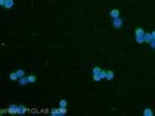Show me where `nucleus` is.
Returning a JSON list of instances; mask_svg holds the SVG:
<instances>
[{
    "label": "nucleus",
    "instance_id": "f257e3e1",
    "mask_svg": "<svg viewBox=\"0 0 155 116\" xmlns=\"http://www.w3.org/2000/svg\"><path fill=\"white\" fill-rule=\"evenodd\" d=\"M123 26V20L120 17H117V19H113V27L114 29H120Z\"/></svg>",
    "mask_w": 155,
    "mask_h": 116
},
{
    "label": "nucleus",
    "instance_id": "4be33fe9",
    "mask_svg": "<svg viewBox=\"0 0 155 116\" xmlns=\"http://www.w3.org/2000/svg\"><path fill=\"white\" fill-rule=\"evenodd\" d=\"M150 46H151V48H155V40H153L150 42Z\"/></svg>",
    "mask_w": 155,
    "mask_h": 116
},
{
    "label": "nucleus",
    "instance_id": "4468645a",
    "mask_svg": "<svg viewBox=\"0 0 155 116\" xmlns=\"http://www.w3.org/2000/svg\"><path fill=\"white\" fill-rule=\"evenodd\" d=\"M27 79H29V83H35L36 82V75H29Z\"/></svg>",
    "mask_w": 155,
    "mask_h": 116
},
{
    "label": "nucleus",
    "instance_id": "f3484780",
    "mask_svg": "<svg viewBox=\"0 0 155 116\" xmlns=\"http://www.w3.org/2000/svg\"><path fill=\"white\" fill-rule=\"evenodd\" d=\"M99 75H101V78L102 79H106V77H107V70H101V73H99Z\"/></svg>",
    "mask_w": 155,
    "mask_h": 116
},
{
    "label": "nucleus",
    "instance_id": "1a4fd4ad",
    "mask_svg": "<svg viewBox=\"0 0 155 116\" xmlns=\"http://www.w3.org/2000/svg\"><path fill=\"white\" fill-rule=\"evenodd\" d=\"M113 78H114V73H113L112 70H108V72H107V77H106V79H107V80H112Z\"/></svg>",
    "mask_w": 155,
    "mask_h": 116
},
{
    "label": "nucleus",
    "instance_id": "6e6552de",
    "mask_svg": "<svg viewBox=\"0 0 155 116\" xmlns=\"http://www.w3.org/2000/svg\"><path fill=\"white\" fill-rule=\"evenodd\" d=\"M144 35H145V32H144V30L140 29V27H138L135 30V36H144Z\"/></svg>",
    "mask_w": 155,
    "mask_h": 116
},
{
    "label": "nucleus",
    "instance_id": "dca6fc26",
    "mask_svg": "<svg viewBox=\"0 0 155 116\" xmlns=\"http://www.w3.org/2000/svg\"><path fill=\"white\" fill-rule=\"evenodd\" d=\"M101 68H99V67H94V68H93L92 69V72H93V74H99V73H101Z\"/></svg>",
    "mask_w": 155,
    "mask_h": 116
},
{
    "label": "nucleus",
    "instance_id": "f8f14e48",
    "mask_svg": "<svg viewBox=\"0 0 155 116\" xmlns=\"http://www.w3.org/2000/svg\"><path fill=\"white\" fill-rule=\"evenodd\" d=\"M135 40L138 43H144L145 40H144V36H135Z\"/></svg>",
    "mask_w": 155,
    "mask_h": 116
},
{
    "label": "nucleus",
    "instance_id": "20e7f679",
    "mask_svg": "<svg viewBox=\"0 0 155 116\" xmlns=\"http://www.w3.org/2000/svg\"><path fill=\"white\" fill-rule=\"evenodd\" d=\"M26 111H27V107H26V106H23V105H19V106H18V114L23 115V114H25Z\"/></svg>",
    "mask_w": 155,
    "mask_h": 116
},
{
    "label": "nucleus",
    "instance_id": "5701e85b",
    "mask_svg": "<svg viewBox=\"0 0 155 116\" xmlns=\"http://www.w3.org/2000/svg\"><path fill=\"white\" fill-rule=\"evenodd\" d=\"M151 36H153V38L155 40V31H153V32H151Z\"/></svg>",
    "mask_w": 155,
    "mask_h": 116
},
{
    "label": "nucleus",
    "instance_id": "aec40b11",
    "mask_svg": "<svg viewBox=\"0 0 155 116\" xmlns=\"http://www.w3.org/2000/svg\"><path fill=\"white\" fill-rule=\"evenodd\" d=\"M101 79L102 78H101V75H99V74H93V80H94V82H99Z\"/></svg>",
    "mask_w": 155,
    "mask_h": 116
},
{
    "label": "nucleus",
    "instance_id": "9d476101",
    "mask_svg": "<svg viewBox=\"0 0 155 116\" xmlns=\"http://www.w3.org/2000/svg\"><path fill=\"white\" fill-rule=\"evenodd\" d=\"M19 82H20V84H21V85H26L27 83H29V79L25 78V77H23V78H20V79H19Z\"/></svg>",
    "mask_w": 155,
    "mask_h": 116
},
{
    "label": "nucleus",
    "instance_id": "6ab92c4d",
    "mask_svg": "<svg viewBox=\"0 0 155 116\" xmlns=\"http://www.w3.org/2000/svg\"><path fill=\"white\" fill-rule=\"evenodd\" d=\"M60 106L66 107V106H67V101H66L65 99H62V100H60Z\"/></svg>",
    "mask_w": 155,
    "mask_h": 116
},
{
    "label": "nucleus",
    "instance_id": "0eeeda50",
    "mask_svg": "<svg viewBox=\"0 0 155 116\" xmlns=\"http://www.w3.org/2000/svg\"><path fill=\"white\" fill-rule=\"evenodd\" d=\"M14 6V0H6V3H5V6L6 9H11Z\"/></svg>",
    "mask_w": 155,
    "mask_h": 116
},
{
    "label": "nucleus",
    "instance_id": "7ed1b4c3",
    "mask_svg": "<svg viewBox=\"0 0 155 116\" xmlns=\"http://www.w3.org/2000/svg\"><path fill=\"white\" fill-rule=\"evenodd\" d=\"M18 106H19V105H10L8 111L10 114H18Z\"/></svg>",
    "mask_w": 155,
    "mask_h": 116
},
{
    "label": "nucleus",
    "instance_id": "2eb2a0df",
    "mask_svg": "<svg viewBox=\"0 0 155 116\" xmlns=\"http://www.w3.org/2000/svg\"><path fill=\"white\" fill-rule=\"evenodd\" d=\"M51 115L58 116V115H60V110H58V109H52V110H51Z\"/></svg>",
    "mask_w": 155,
    "mask_h": 116
},
{
    "label": "nucleus",
    "instance_id": "f03ea898",
    "mask_svg": "<svg viewBox=\"0 0 155 116\" xmlns=\"http://www.w3.org/2000/svg\"><path fill=\"white\" fill-rule=\"evenodd\" d=\"M109 15L112 16L113 19H117V17H119V10H118V9H113V10H110Z\"/></svg>",
    "mask_w": 155,
    "mask_h": 116
},
{
    "label": "nucleus",
    "instance_id": "9b49d317",
    "mask_svg": "<svg viewBox=\"0 0 155 116\" xmlns=\"http://www.w3.org/2000/svg\"><path fill=\"white\" fill-rule=\"evenodd\" d=\"M9 78L11 79V80H19V75L16 74V73H10Z\"/></svg>",
    "mask_w": 155,
    "mask_h": 116
},
{
    "label": "nucleus",
    "instance_id": "423d86ee",
    "mask_svg": "<svg viewBox=\"0 0 155 116\" xmlns=\"http://www.w3.org/2000/svg\"><path fill=\"white\" fill-rule=\"evenodd\" d=\"M144 116H153V110L150 109V107H146V109H144Z\"/></svg>",
    "mask_w": 155,
    "mask_h": 116
},
{
    "label": "nucleus",
    "instance_id": "a211bd4d",
    "mask_svg": "<svg viewBox=\"0 0 155 116\" xmlns=\"http://www.w3.org/2000/svg\"><path fill=\"white\" fill-rule=\"evenodd\" d=\"M60 115H65L66 112H67V109H66V107H62V106H60Z\"/></svg>",
    "mask_w": 155,
    "mask_h": 116
},
{
    "label": "nucleus",
    "instance_id": "412c9836",
    "mask_svg": "<svg viewBox=\"0 0 155 116\" xmlns=\"http://www.w3.org/2000/svg\"><path fill=\"white\" fill-rule=\"evenodd\" d=\"M5 3H6V0H0V5L1 6H5Z\"/></svg>",
    "mask_w": 155,
    "mask_h": 116
},
{
    "label": "nucleus",
    "instance_id": "39448f33",
    "mask_svg": "<svg viewBox=\"0 0 155 116\" xmlns=\"http://www.w3.org/2000/svg\"><path fill=\"white\" fill-rule=\"evenodd\" d=\"M144 40H145V42H148V43H150L154 38H153V36H151V34H145L144 35Z\"/></svg>",
    "mask_w": 155,
    "mask_h": 116
},
{
    "label": "nucleus",
    "instance_id": "ddd939ff",
    "mask_svg": "<svg viewBox=\"0 0 155 116\" xmlns=\"http://www.w3.org/2000/svg\"><path fill=\"white\" fill-rule=\"evenodd\" d=\"M16 74L19 75V79H20V78H23V77L25 75V72L23 69H18V70H16Z\"/></svg>",
    "mask_w": 155,
    "mask_h": 116
},
{
    "label": "nucleus",
    "instance_id": "b1692460",
    "mask_svg": "<svg viewBox=\"0 0 155 116\" xmlns=\"http://www.w3.org/2000/svg\"><path fill=\"white\" fill-rule=\"evenodd\" d=\"M154 49H155V48H154Z\"/></svg>",
    "mask_w": 155,
    "mask_h": 116
}]
</instances>
